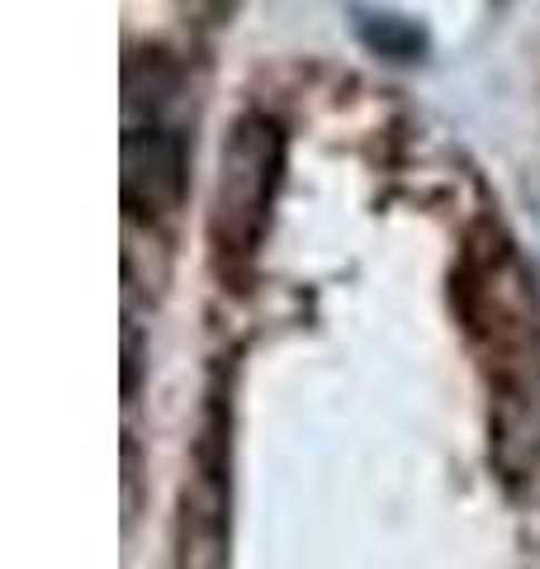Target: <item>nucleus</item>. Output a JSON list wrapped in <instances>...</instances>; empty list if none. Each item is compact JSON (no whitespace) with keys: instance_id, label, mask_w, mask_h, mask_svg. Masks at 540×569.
<instances>
[{"instance_id":"f257e3e1","label":"nucleus","mask_w":540,"mask_h":569,"mask_svg":"<svg viewBox=\"0 0 540 569\" xmlns=\"http://www.w3.org/2000/svg\"><path fill=\"white\" fill-rule=\"evenodd\" d=\"M456 295L474 337L489 347L498 460L517 475L540 460V328L531 276L508 242H489L470 252Z\"/></svg>"},{"instance_id":"f03ea898","label":"nucleus","mask_w":540,"mask_h":569,"mask_svg":"<svg viewBox=\"0 0 540 569\" xmlns=\"http://www.w3.org/2000/svg\"><path fill=\"white\" fill-rule=\"evenodd\" d=\"M280 176H284L280 123L266 114H242L223 138L213 200H209V238L223 261H247L257 252Z\"/></svg>"},{"instance_id":"7ed1b4c3","label":"nucleus","mask_w":540,"mask_h":569,"mask_svg":"<svg viewBox=\"0 0 540 569\" xmlns=\"http://www.w3.org/2000/svg\"><path fill=\"white\" fill-rule=\"evenodd\" d=\"M180 569H219L228 550V399L209 395L176 527Z\"/></svg>"},{"instance_id":"20e7f679","label":"nucleus","mask_w":540,"mask_h":569,"mask_svg":"<svg viewBox=\"0 0 540 569\" xmlns=\"http://www.w3.org/2000/svg\"><path fill=\"white\" fill-rule=\"evenodd\" d=\"M119 194L133 219H167L186 200V142L161 123H129Z\"/></svg>"},{"instance_id":"39448f33","label":"nucleus","mask_w":540,"mask_h":569,"mask_svg":"<svg viewBox=\"0 0 540 569\" xmlns=\"http://www.w3.org/2000/svg\"><path fill=\"white\" fill-rule=\"evenodd\" d=\"M356 29H360V39H366L374 52H384V58H399V62H412L422 52V29L412 24V20H403V14H366L360 10V20H356Z\"/></svg>"}]
</instances>
